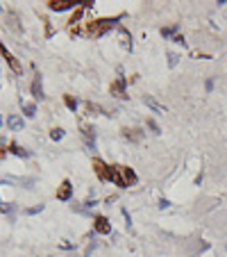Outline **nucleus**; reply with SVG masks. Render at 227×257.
<instances>
[{
  "label": "nucleus",
  "instance_id": "obj_1",
  "mask_svg": "<svg viewBox=\"0 0 227 257\" xmlns=\"http://www.w3.org/2000/svg\"><path fill=\"white\" fill-rule=\"evenodd\" d=\"M109 182L116 187H132L139 182L136 173L130 169V166H121V164H114L109 169Z\"/></svg>",
  "mask_w": 227,
  "mask_h": 257
},
{
  "label": "nucleus",
  "instance_id": "obj_2",
  "mask_svg": "<svg viewBox=\"0 0 227 257\" xmlns=\"http://www.w3.org/2000/svg\"><path fill=\"white\" fill-rule=\"evenodd\" d=\"M0 55H3V57L7 59V64H10V68H12V71H14V73H19V75H21V71H23V66H21V62H19V59H16L14 55H12L10 50H7L3 44H0Z\"/></svg>",
  "mask_w": 227,
  "mask_h": 257
},
{
  "label": "nucleus",
  "instance_id": "obj_3",
  "mask_svg": "<svg viewBox=\"0 0 227 257\" xmlns=\"http://www.w3.org/2000/svg\"><path fill=\"white\" fill-rule=\"evenodd\" d=\"M109 169L111 166H107L102 160H93V171H96L100 182H109Z\"/></svg>",
  "mask_w": 227,
  "mask_h": 257
},
{
  "label": "nucleus",
  "instance_id": "obj_4",
  "mask_svg": "<svg viewBox=\"0 0 227 257\" xmlns=\"http://www.w3.org/2000/svg\"><path fill=\"white\" fill-rule=\"evenodd\" d=\"M75 5H80L78 0H50L48 7L53 12H66V10H73Z\"/></svg>",
  "mask_w": 227,
  "mask_h": 257
},
{
  "label": "nucleus",
  "instance_id": "obj_5",
  "mask_svg": "<svg viewBox=\"0 0 227 257\" xmlns=\"http://www.w3.org/2000/svg\"><path fill=\"white\" fill-rule=\"evenodd\" d=\"M125 87H127V80H125V78H118L116 82H111L109 93H111V96H116V98H127Z\"/></svg>",
  "mask_w": 227,
  "mask_h": 257
},
{
  "label": "nucleus",
  "instance_id": "obj_6",
  "mask_svg": "<svg viewBox=\"0 0 227 257\" xmlns=\"http://www.w3.org/2000/svg\"><path fill=\"white\" fill-rule=\"evenodd\" d=\"M93 230H96L98 234H109L111 232V223L107 221L105 216H96L93 218Z\"/></svg>",
  "mask_w": 227,
  "mask_h": 257
},
{
  "label": "nucleus",
  "instance_id": "obj_7",
  "mask_svg": "<svg viewBox=\"0 0 227 257\" xmlns=\"http://www.w3.org/2000/svg\"><path fill=\"white\" fill-rule=\"evenodd\" d=\"M71 196H73V185L68 182V180H64L62 185H59L57 198H59V200H71Z\"/></svg>",
  "mask_w": 227,
  "mask_h": 257
},
{
  "label": "nucleus",
  "instance_id": "obj_8",
  "mask_svg": "<svg viewBox=\"0 0 227 257\" xmlns=\"http://www.w3.org/2000/svg\"><path fill=\"white\" fill-rule=\"evenodd\" d=\"M32 96L37 98V100H44V98H46L44 84H41V75H39V73H37V78H34V82H32Z\"/></svg>",
  "mask_w": 227,
  "mask_h": 257
},
{
  "label": "nucleus",
  "instance_id": "obj_9",
  "mask_svg": "<svg viewBox=\"0 0 227 257\" xmlns=\"http://www.w3.org/2000/svg\"><path fill=\"white\" fill-rule=\"evenodd\" d=\"M123 137H125V139H130V141H141L143 139V130H139V127H134V130H123Z\"/></svg>",
  "mask_w": 227,
  "mask_h": 257
},
{
  "label": "nucleus",
  "instance_id": "obj_10",
  "mask_svg": "<svg viewBox=\"0 0 227 257\" xmlns=\"http://www.w3.org/2000/svg\"><path fill=\"white\" fill-rule=\"evenodd\" d=\"M143 102H145V105L150 107V109H155L157 114H164V107H161L159 102H157V100H155V98H152V96H145V98H143Z\"/></svg>",
  "mask_w": 227,
  "mask_h": 257
},
{
  "label": "nucleus",
  "instance_id": "obj_11",
  "mask_svg": "<svg viewBox=\"0 0 227 257\" xmlns=\"http://www.w3.org/2000/svg\"><path fill=\"white\" fill-rule=\"evenodd\" d=\"M7 125H10L12 132H19L21 127H23V118H21V116H10V118H7Z\"/></svg>",
  "mask_w": 227,
  "mask_h": 257
},
{
  "label": "nucleus",
  "instance_id": "obj_12",
  "mask_svg": "<svg viewBox=\"0 0 227 257\" xmlns=\"http://www.w3.org/2000/svg\"><path fill=\"white\" fill-rule=\"evenodd\" d=\"M10 153L19 157H30V151H25L23 146H19V144H10Z\"/></svg>",
  "mask_w": 227,
  "mask_h": 257
},
{
  "label": "nucleus",
  "instance_id": "obj_13",
  "mask_svg": "<svg viewBox=\"0 0 227 257\" xmlns=\"http://www.w3.org/2000/svg\"><path fill=\"white\" fill-rule=\"evenodd\" d=\"M118 34H121V41H123V46H125V48L130 50V48H132V44H130V41H132L130 32H127L125 28H121V25H118Z\"/></svg>",
  "mask_w": 227,
  "mask_h": 257
},
{
  "label": "nucleus",
  "instance_id": "obj_14",
  "mask_svg": "<svg viewBox=\"0 0 227 257\" xmlns=\"http://www.w3.org/2000/svg\"><path fill=\"white\" fill-rule=\"evenodd\" d=\"M82 16H84V7L75 10V14H73V16H71V21H68V23H71V28H75V25L82 23Z\"/></svg>",
  "mask_w": 227,
  "mask_h": 257
},
{
  "label": "nucleus",
  "instance_id": "obj_15",
  "mask_svg": "<svg viewBox=\"0 0 227 257\" xmlns=\"http://www.w3.org/2000/svg\"><path fill=\"white\" fill-rule=\"evenodd\" d=\"M84 109H87L89 114H107L100 105H96V102H84Z\"/></svg>",
  "mask_w": 227,
  "mask_h": 257
},
{
  "label": "nucleus",
  "instance_id": "obj_16",
  "mask_svg": "<svg viewBox=\"0 0 227 257\" xmlns=\"http://www.w3.org/2000/svg\"><path fill=\"white\" fill-rule=\"evenodd\" d=\"M161 37H164V39H175V37H177V25L164 28V30H161Z\"/></svg>",
  "mask_w": 227,
  "mask_h": 257
},
{
  "label": "nucleus",
  "instance_id": "obj_17",
  "mask_svg": "<svg viewBox=\"0 0 227 257\" xmlns=\"http://www.w3.org/2000/svg\"><path fill=\"white\" fill-rule=\"evenodd\" d=\"M23 114L25 116H37V105H32V102H23Z\"/></svg>",
  "mask_w": 227,
  "mask_h": 257
},
{
  "label": "nucleus",
  "instance_id": "obj_18",
  "mask_svg": "<svg viewBox=\"0 0 227 257\" xmlns=\"http://www.w3.org/2000/svg\"><path fill=\"white\" fill-rule=\"evenodd\" d=\"M64 105H66L71 112H75V109H78V100H75L73 96H64Z\"/></svg>",
  "mask_w": 227,
  "mask_h": 257
},
{
  "label": "nucleus",
  "instance_id": "obj_19",
  "mask_svg": "<svg viewBox=\"0 0 227 257\" xmlns=\"http://www.w3.org/2000/svg\"><path fill=\"white\" fill-rule=\"evenodd\" d=\"M14 182H19V185H25V189H32V185H34V180L32 178H12Z\"/></svg>",
  "mask_w": 227,
  "mask_h": 257
},
{
  "label": "nucleus",
  "instance_id": "obj_20",
  "mask_svg": "<svg viewBox=\"0 0 227 257\" xmlns=\"http://www.w3.org/2000/svg\"><path fill=\"white\" fill-rule=\"evenodd\" d=\"M62 137H64V130H62V127H55V130H50V139H53V141H59Z\"/></svg>",
  "mask_w": 227,
  "mask_h": 257
},
{
  "label": "nucleus",
  "instance_id": "obj_21",
  "mask_svg": "<svg viewBox=\"0 0 227 257\" xmlns=\"http://www.w3.org/2000/svg\"><path fill=\"white\" fill-rule=\"evenodd\" d=\"M10 28L12 30H19V32H21V23L16 21V14H10Z\"/></svg>",
  "mask_w": 227,
  "mask_h": 257
},
{
  "label": "nucleus",
  "instance_id": "obj_22",
  "mask_svg": "<svg viewBox=\"0 0 227 257\" xmlns=\"http://www.w3.org/2000/svg\"><path fill=\"white\" fill-rule=\"evenodd\" d=\"M41 209H44V205H37V207H30V209H25V214H30V216H32V214H39Z\"/></svg>",
  "mask_w": 227,
  "mask_h": 257
},
{
  "label": "nucleus",
  "instance_id": "obj_23",
  "mask_svg": "<svg viewBox=\"0 0 227 257\" xmlns=\"http://www.w3.org/2000/svg\"><path fill=\"white\" fill-rule=\"evenodd\" d=\"M148 127H150V130H152V132H155V135H159V125H157V123L152 121V118H150V121H148Z\"/></svg>",
  "mask_w": 227,
  "mask_h": 257
},
{
  "label": "nucleus",
  "instance_id": "obj_24",
  "mask_svg": "<svg viewBox=\"0 0 227 257\" xmlns=\"http://www.w3.org/2000/svg\"><path fill=\"white\" fill-rule=\"evenodd\" d=\"M123 218H125L127 228H130V225H132V216H130V212H127V209H123Z\"/></svg>",
  "mask_w": 227,
  "mask_h": 257
},
{
  "label": "nucleus",
  "instance_id": "obj_25",
  "mask_svg": "<svg viewBox=\"0 0 227 257\" xmlns=\"http://www.w3.org/2000/svg\"><path fill=\"white\" fill-rule=\"evenodd\" d=\"M177 59H179L177 55H173V53H170V55H168V66H175V64H177Z\"/></svg>",
  "mask_w": 227,
  "mask_h": 257
},
{
  "label": "nucleus",
  "instance_id": "obj_26",
  "mask_svg": "<svg viewBox=\"0 0 227 257\" xmlns=\"http://www.w3.org/2000/svg\"><path fill=\"white\" fill-rule=\"evenodd\" d=\"M84 205H87V209H91V207H96V205H98V200L89 198V200H87V203H84Z\"/></svg>",
  "mask_w": 227,
  "mask_h": 257
},
{
  "label": "nucleus",
  "instance_id": "obj_27",
  "mask_svg": "<svg viewBox=\"0 0 227 257\" xmlns=\"http://www.w3.org/2000/svg\"><path fill=\"white\" fill-rule=\"evenodd\" d=\"M159 207H161V209H166V207H170V203H168L166 198H161V200H159Z\"/></svg>",
  "mask_w": 227,
  "mask_h": 257
},
{
  "label": "nucleus",
  "instance_id": "obj_28",
  "mask_svg": "<svg viewBox=\"0 0 227 257\" xmlns=\"http://www.w3.org/2000/svg\"><path fill=\"white\" fill-rule=\"evenodd\" d=\"M173 41H175V44H182V46H184V44H186V41H184V37H182V34H177V37H175V39H173Z\"/></svg>",
  "mask_w": 227,
  "mask_h": 257
},
{
  "label": "nucleus",
  "instance_id": "obj_29",
  "mask_svg": "<svg viewBox=\"0 0 227 257\" xmlns=\"http://www.w3.org/2000/svg\"><path fill=\"white\" fill-rule=\"evenodd\" d=\"M5 153H7V151H5V148H3V139H0V160L5 157Z\"/></svg>",
  "mask_w": 227,
  "mask_h": 257
},
{
  "label": "nucleus",
  "instance_id": "obj_30",
  "mask_svg": "<svg viewBox=\"0 0 227 257\" xmlns=\"http://www.w3.org/2000/svg\"><path fill=\"white\" fill-rule=\"evenodd\" d=\"M3 205H5V203H3V198H0V207H3Z\"/></svg>",
  "mask_w": 227,
  "mask_h": 257
},
{
  "label": "nucleus",
  "instance_id": "obj_31",
  "mask_svg": "<svg viewBox=\"0 0 227 257\" xmlns=\"http://www.w3.org/2000/svg\"><path fill=\"white\" fill-rule=\"evenodd\" d=\"M0 12H3V5H0Z\"/></svg>",
  "mask_w": 227,
  "mask_h": 257
},
{
  "label": "nucleus",
  "instance_id": "obj_32",
  "mask_svg": "<svg viewBox=\"0 0 227 257\" xmlns=\"http://www.w3.org/2000/svg\"><path fill=\"white\" fill-rule=\"evenodd\" d=\"M0 123H3V121H0Z\"/></svg>",
  "mask_w": 227,
  "mask_h": 257
}]
</instances>
